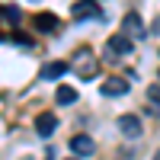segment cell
<instances>
[{
  "mask_svg": "<svg viewBox=\"0 0 160 160\" xmlns=\"http://www.w3.org/2000/svg\"><path fill=\"white\" fill-rule=\"evenodd\" d=\"M148 99H151V106H154V112H160V87H151V90H148Z\"/></svg>",
  "mask_w": 160,
  "mask_h": 160,
  "instance_id": "obj_12",
  "label": "cell"
},
{
  "mask_svg": "<svg viewBox=\"0 0 160 160\" xmlns=\"http://www.w3.org/2000/svg\"><path fill=\"white\" fill-rule=\"evenodd\" d=\"M35 29L38 32H55L58 29V16L55 13H38L35 16Z\"/></svg>",
  "mask_w": 160,
  "mask_h": 160,
  "instance_id": "obj_10",
  "label": "cell"
},
{
  "mask_svg": "<svg viewBox=\"0 0 160 160\" xmlns=\"http://www.w3.org/2000/svg\"><path fill=\"white\" fill-rule=\"evenodd\" d=\"M71 151H74L77 157H90L93 151H96V144H93L90 135H77V138H71Z\"/></svg>",
  "mask_w": 160,
  "mask_h": 160,
  "instance_id": "obj_5",
  "label": "cell"
},
{
  "mask_svg": "<svg viewBox=\"0 0 160 160\" xmlns=\"http://www.w3.org/2000/svg\"><path fill=\"white\" fill-rule=\"evenodd\" d=\"M102 93H106V96H125V93H128V80L125 77H109L102 83Z\"/></svg>",
  "mask_w": 160,
  "mask_h": 160,
  "instance_id": "obj_6",
  "label": "cell"
},
{
  "mask_svg": "<svg viewBox=\"0 0 160 160\" xmlns=\"http://www.w3.org/2000/svg\"><path fill=\"white\" fill-rule=\"evenodd\" d=\"M3 10H7V7H0V13H3Z\"/></svg>",
  "mask_w": 160,
  "mask_h": 160,
  "instance_id": "obj_15",
  "label": "cell"
},
{
  "mask_svg": "<svg viewBox=\"0 0 160 160\" xmlns=\"http://www.w3.org/2000/svg\"><path fill=\"white\" fill-rule=\"evenodd\" d=\"M71 16L74 19H102V10H99V3L96 0H77V3L71 7Z\"/></svg>",
  "mask_w": 160,
  "mask_h": 160,
  "instance_id": "obj_2",
  "label": "cell"
},
{
  "mask_svg": "<svg viewBox=\"0 0 160 160\" xmlns=\"http://www.w3.org/2000/svg\"><path fill=\"white\" fill-rule=\"evenodd\" d=\"M122 32H125L128 38H141L148 29H144V22H141L138 13H125V16H122Z\"/></svg>",
  "mask_w": 160,
  "mask_h": 160,
  "instance_id": "obj_3",
  "label": "cell"
},
{
  "mask_svg": "<svg viewBox=\"0 0 160 160\" xmlns=\"http://www.w3.org/2000/svg\"><path fill=\"white\" fill-rule=\"evenodd\" d=\"M71 71H74L80 80H90V77H96V74H99V64H96V58H93V51H90V48H80L77 55L71 58Z\"/></svg>",
  "mask_w": 160,
  "mask_h": 160,
  "instance_id": "obj_1",
  "label": "cell"
},
{
  "mask_svg": "<svg viewBox=\"0 0 160 160\" xmlns=\"http://www.w3.org/2000/svg\"><path fill=\"white\" fill-rule=\"evenodd\" d=\"M154 160H160V154H157V157H154Z\"/></svg>",
  "mask_w": 160,
  "mask_h": 160,
  "instance_id": "obj_17",
  "label": "cell"
},
{
  "mask_svg": "<svg viewBox=\"0 0 160 160\" xmlns=\"http://www.w3.org/2000/svg\"><path fill=\"white\" fill-rule=\"evenodd\" d=\"M55 128H58V118L51 115V112H42V115L35 118V131H38V135H42V138L55 135Z\"/></svg>",
  "mask_w": 160,
  "mask_h": 160,
  "instance_id": "obj_7",
  "label": "cell"
},
{
  "mask_svg": "<svg viewBox=\"0 0 160 160\" xmlns=\"http://www.w3.org/2000/svg\"><path fill=\"white\" fill-rule=\"evenodd\" d=\"M151 32H154V35H160V16L154 19V26H151Z\"/></svg>",
  "mask_w": 160,
  "mask_h": 160,
  "instance_id": "obj_14",
  "label": "cell"
},
{
  "mask_svg": "<svg viewBox=\"0 0 160 160\" xmlns=\"http://www.w3.org/2000/svg\"><path fill=\"white\" fill-rule=\"evenodd\" d=\"M13 42H19V45H32V42H29V35H19V32L13 35Z\"/></svg>",
  "mask_w": 160,
  "mask_h": 160,
  "instance_id": "obj_13",
  "label": "cell"
},
{
  "mask_svg": "<svg viewBox=\"0 0 160 160\" xmlns=\"http://www.w3.org/2000/svg\"><path fill=\"white\" fill-rule=\"evenodd\" d=\"M68 71H71V61H48L45 71H42V77L45 80H58V77H64Z\"/></svg>",
  "mask_w": 160,
  "mask_h": 160,
  "instance_id": "obj_8",
  "label": "cell"
},
{
  "mask_svg": "<svg viewBox=\"0 0 160 160\" xmlns=\"http://www.w3.org/2000/svg\"><path fill=\"white\" fill-rule=\"evenodd\" d=\"M118 131H122L125 138H141V118L131 115V112L118 115Z\"/></svg>",
  "mask_w": 160,
  "mask_h": 160,
  "instance_id": "obj_4",
  "label": "cell"
},
{
  "mask_svg": "<svg viewBox=\"0 0 160 160\" xmlns=\"http://www.w3.org/2000/svg\"><path fill=\"white\" fill-rule=\"evenodd\" d=\"M55 99H58V106H74L77 102V90L74 87H58L55 90Z\"/></svg>",
  "mask_w": 160,
  "mask_h": 160,
  "instance_id": "obj_11",
  "label": "cell"
},
{
  "mask_svg": "<svg viewBox=\"0 0 160 160\" xmlns=\"http://www.w3.org/2000/svg\"><path fill=\"white\" fill-rule=\"evenodd\" d=\"M68 160H77V157H68Z\"/></svg>",
  "mask_w": 160,
  "mask_h": 160,
  "instance_id": "obj_16",
  "label": "cell"
},
{
  "mask_svg": "<svg viewBox=\"0 0 160 160\" xmlns=\"http://www.w3.org/2000/svg\"><path fill=\"white\" fill-rule=\"evenodd\" d=\"M109 51H112V55H128V51H131V38L122 32V35H112L109 38Z\"/></svg>",
  "mask_w": 160,
  "mask_h": 160,
  "instance_id": "obj_9",
  "label": "cell"
}]
</instances>
